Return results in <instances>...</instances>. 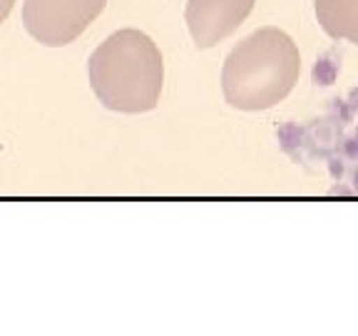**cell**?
I'll list each match as a JSON object with an SVG mask.
<instances>
[{
	"label": "cell",
	"mask_w": 358,
	"mask_h": 336,
	"mask_svg": "<svg viewBox=\"0 0 358 336\" xmlns=\"http://www.w3.org/2000/svg\"><path fill=\"white\" fill-rule=\"evenodd\" d=\"M301 75L296 43L279 28H262L229 52L222 70V90L231 107L268 110L289 95Z\"/></svg>",
	"instance_id": "1"
},
{
	"label": "cell",
	"mask_w": 358,
	"mask_h": 336,
	"mask_svg": "<svg viewBox=\"0 0 358 336\" xmlns=\"http://www.w3.org/2000/svg\"><path fill=\"white\" fill-rule=\"evenodd\" d=\"M164 65L159 48L140 30H117L90 55V88L115 112H147L159 102Z\"/></svg>",
	"instance_id": "2"
},
{
	"label": "cell",
	"mask_w": 358,
	"mask_h": 336,
	"mask_svg": "<svg viewBox=\"0 0 358 336\" xmlns=\"http://www.w3.org/2000/svg\"><path fill=\"white\" fill-rule=\"evenodd\" d=\"M107 0H25V30L48 48H62L87 30V25L105 10Z\"/></svg>",
	"instance_id": "3"
},
{
	"label": "cell",
	"mask_w": 358,
	"mask_h": 336,
	"mask_svg": "<svg viewBox=\"0 0 358 336\" xmlns=\"http://www.w3.org/2000/svg\"><path fill=\"white\" fill-rule=\"evenodd\" d=\"M254 0H187V28L196 48H214L249 18Z\"/></svg>",
	"instance_id": "4"
},
{
	"label": "cell",
	"mask_w": 358,
	"mask_h": 336,
	"mask_svg": "<svg viewBox=\"0 0 358 336\" xmlns=\"http://www.w3.org/2000/svg\"><path fill=\"white\" fill-rule=\"evenodd\" d=\"M316 20L336 40L358 45V0H316Z\"/></svg>",
	"instance_id": "5"
},
{
	"label": "cell",
	"mask_w": 358,
	"mask_h": 336,
	"mask_svg": "<svg viewBox=\"0 0 358 336\" xmlns=\"http://www.w3.org/2000/svg\"><path fill=\"white\" fill-rule=\"evenodd\" d=\"M10 8H13V0H0V20H6Z\"/></svg>",
	"instance_id": "6"
}]
</instances>
